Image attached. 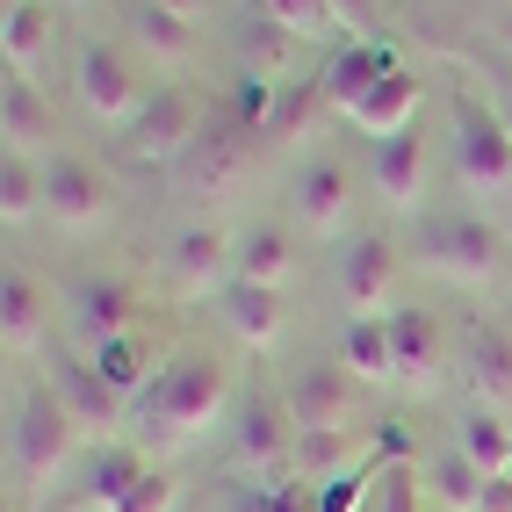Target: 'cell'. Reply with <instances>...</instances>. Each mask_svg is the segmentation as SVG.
Segmentation results:
<instances>
[{
  "label": "cell",
  "instance_id": "obj_1",
  "mask_svg": "<svg viewBox=\"0 0 512 512\" xmlns=\"http://www.w3.org/2000/svg\"><path fill=\"white\" fill-rule=\"evenodd\" d=\"M231 404V375L210 361V354H174L159 361V375L145 383L138 397V426H152L166 448H181V440H202Z\"/></svg>",
  "mask_w": 512,
  "mask_h": 512
},
{
  "label": "cell",
  "instance_id": "obj_2",
  "mask_svg": "<svg viewBox=\"0 0 512 512\" xmlns=\"http://www.w3.org/2000/svg\"><path fill=\"white\" fill-rule=\"evenodd\" d=\"M80 455V419L65 412V397L51 383H22L8 404V469L22 476V491H51Z\"/></svg>",
  "mask_w": 512,
  "mask_h": 512
},
{
  "label": "cell",
  "instance_id": "obj_3",
  "mask_svg": "<svg viewBox=\"0 0 512 512\" xmlns=\"http://www.w3.org/2000/svg\"><path fill=\"white\" fill-rule=\"evenodd\" d=\"M448 116H455V174H462V188L469 195H512V138H505L498 109L476 87H455Z\"/></svg>",
  "mask_w": 512,
  "mask_h": 512
},
{
  "label": "cell",
  "instance_id": "obj_4",
  "mask_svg": "<svg viewBox=\"0 0 512 512\" xmlns=\"http://www.w3.org/2000/svg\"><path fill=\"white\" fill-rule=\"evenodd\" d=\"M419 260L433 275H448L462 289H484L498 275V231L476 217V210H440L419 224Z\"/></svg>",
  "mask_w": 512,
  "mask_h": 512
},
{
  "label": "cell",
  "instance_id": "obj_5",
  "mask_svg": "<svg viewBox=\"0 0 512 512\" xmlns=\"http://www.w3.org/2000/svg\"><path fill=\"white\" fill-rule=\"evenodd\" d=\"M253 138H260V130H246L238 116H210V123L195 130V145L174 159L181 166V188L188 195H210V202L231 195L238 181L253 174Z\"/></svg>",
  "mask_w": 512,
  "mask_h": 512
},
{
  "label": "cell",
  "instance_id": "obj_6",
  "mask_svg": "<svg viewBox=\"0 0 512 512\" xmlns=\"http://www.w3.org/2000/svg\"><path fill=\"white\" fill-rule=\"evenodd\" d=\"M202 123H210V116H202V101L188 87H152L145 109L123 123V152L138 159V166H166V159H181L195 145Z\"/></svg>",
  "mask_w": 512,
  "mask_h": 512
},
{
  "label": "cell",
  "instance_id": "obj_7",
  "mask_svg": "<svg viewBox=\"0 0 512 512\" xmlns=\"http://www.w3.org/2000/svg\"><path fill=\"white\" fill-rule=\"evenodd\" d=\"M73 87H80V101H87L94 123H130V116L145 109L138 65H130V51L109 44V37H87V44L73 51Z\"/></svg>",
  "mask_w": 512,
  "mask_h": 512
},
{
  "label": "cell",
  "instance_id": "obj_8",
  "mask_svg": "<svg viewBox=\"0 0 512 512\" xmlns=\"http://www.w3.org/2000/svg\"><path fill=\"white\" fill-rule=\"evenodd\" d=\"M282 404H289L296 433H332V426H354L361 383H354L347 361H303V368H289Z\"/></svg>",
  "mask_w": 512,
  "mask_h": 512
},
{
  "label": "cell",
  "instance_id": "obj_9",
  "mask_svg": "<svg viewBox=\"0 0 512 512\" xmlns=\"http://www.w3.org/2000/svg\"><path fill=\"white\" fill-rule=\"evenodd\" d=\"M339 303H347L354 318H383V311H397V253H390V238L383 231H361V238H347L339 246Z\"/></svg>",
  "mask_w": 512,
  "mask_h": 512
},
{
  "label": "cell",
  "instance_id": "obj_10",
  "mask_svg": "<svg viewBox=\"0 0 512 512\" xmlns=\"http://www.w3.org/2000/svg\"><path fill=\"white\" fill-rule=\"evenodd\" d=\"M65 325H73V339L87 354L109 347V339L138 332V289H130L123 275H80L73 296H65Z\"/></svg>",
  "mask_w": 512,
  "mask_h": 512
},
{
  "label": "cell",
  "instance_id": "obj_11",
  "mask_svg": "<svg viewBox=\"0 0 512 512\" xmlns=\"http://www.w3.org/2000/svg\"><path fill=\"white\" fill-rule=\"evenodd\" d=\"M231 246H238V231H217V224H188L166 238V253H159V275L174 296H210L217 282H231Z\"/></svg>",
  "mask_w": 512,
  "mask_h": 512
},
{
  "label": "cell",
  "instance_id": "obj_12",
  "mask_svg": "<svg viewBox=\"0 0 512 512\" xmlns=\"http://www.w3.org/2000/svg\"><path fill=\"white\" fill-rule=\"evenodd\" d=\"M44 217L58 231H94L109 217V181L94 174V159H80V152H51L44 159Z\"/></svg>",
  "mask_w": 512,
  "mask_h": 512
},
{
  "label": "cell",
  "instance_id": "obj_13",
  "mask_svg": "<svg viewBox=\"0 0 512 512\" xmlns=\"http://www.w3.org/2000/svg\"><path fill=\"white\" fill-rule=\"evenodd\" d=\"M289 210H296V224L303 231H339L347 224V210H354V174H347V159H303V174L289 181Z\"/></svg>",
  "mask_w": 512,
  "mask_h": 512
},
{
  "label": "cell",
  "instance_id": "obj_14",
  "mask_svg": "<svg viewBox=\"0 0 512 512\" xmlns=\"http://www.w3.org/2000/svg\"><path fill=\"white\" fill-rule=\"evenodd\" d=\"M51 390L65 397V412L80 419V433H116L123 412H130V397H123L87 354H80V361H65V368H51Z\"/></svg>",
  "mask_w": 512,
  "mask_h": 512
},
{
  "label": "cell",
  "instance_id": "obj_15",
  "mask_svg": "<svg viewBox=\"0 0 512 512\" xmlns=\"http://www.w3.org/2000/svg\"><path fill=\"white\" fill-rule=\"evenodd\" d=\"M44 325H51V311H44V282L29 275V267L8 260V275H0V347H8V361L37 354V347H44Z\"/></svg>",
  "mask_w": 512,
  "mask_h": 512
},
{
  "label": "cell",
  "instance_id": "obj_16",
  "mask_svg": "<svg viewBox=\"0 0 512 512\" xmlns=\"http://www.w3.org/2000/svg\"><path fill=\"white\" fill-rule=\"evenodd\" d=\"M390 65H397V58H390L383 44H375V37H354L347 51H332V65L318 73V87H325V109H339V116H354L361 101L375 94V80L390 73Z\"/></svg>",
  "mask_w": 512,
  "mask_h": 512
},
{
  "label": "cell",
  "instance_id": "obj_17",
  "mask_svg": "<svg viewBox=\"0 0 512 512\" xmlns=\"http://www.w3.org/2000/svg\"><path fill=\"white\" fill-rule=\"evenodd\" d=\"M390 354H397V383L433 390L440 383V325H433V311L397 303V311H390Z\"/></svg>",
  "mask_w": 512,
  "mask_h": 512
},
{
  "label": "cell",
  "instance_id": "obj_18",
  "mask_svg": "<svg viewBox=\"0 0 512 512\" xmlns=\"http://www.w3.org/2000/svg\"><path fill=\"white\" fill-rule=\"evenodd\" d=\"M462 375L491 412H505L512 404V332L505 325H469L462 332Z\"/></svg>",
  "mask_w": 512,
  "mask_h": 512
},
{
  "label": "cell",
  "instance_id": "obj_19",
  "mask_svg": "<svg viewBox=\"0 0 512 512\" xmlns=\"http://www.w3.org/2000/svg\"><path fill=\"white\" fill-rule=\"evenodd\" d=\"M238 462L246 469H282L296 462V419L275 397H246V419H238Z\"/></svg>",
  "mask_w": 512,
  "mask_h": 512
},
{
  "label": "cell",
  "instance_id": "obj_20",
  "mask_svg": "<svg viewBox=\"0 0 512 512\" xmlns=\"http://www.w3.org/2000/svg\"><path fill=\"white\" fill-rule=\"evenodd\" d=\"M347 123L361 130V138H375V145L397 138V130H412L419 123V73H412V65H390V73L375 80V94L361 101Z\"/></svg>",
  "mask_w": 512,
  "mask_h": 512
},
{
  "label": "cell",
  "instance_id": "obj_21",
  "mask_svg": "<svg viewBox=\"0 0 512 512\" xmlns=\"http://www.w3.org/2000/svg\"><path fill=\"white\" fill-rule=\"evenodd\" d=\"M231 275L282 289L296 275V231L289 224H246V231H238V246H231Z\"/></svg>",
  "mask_w": 512,
  "mask_h": 512
},
{
  "label": "cell",
  "instance_id": "obj_22",
  "mask_svg": "<svg viewBox=\"0 0 512 512\" xmlns=\"http://www.w3.org/2000/svg\"><path fill=\"white\" fill-rule=\"evenodd\" d=\"M368 174H375V195H383L390 210H412L419 188H426V138H419V123L375 145V166H368Z\"/></svg>",
  "mask_w": 512,
  "mask_h": 512
},
{
  "label": "cell",
  "instance_id": "obj_23",
  "mask_svg": "<svg viewBox=\"0 0 512 512\" xmlns=\"http://www.w3.org/2000/svg\"><path fill=\"white\" fill-rule=\"evenodd\" d=\"M145 476H152V469H145L138 448H123V440H101V448L87 455V512H116V505H130Z\"/></svg>",
  "mask_w": 512,
  "mask_h": 512
},
{
  "label": "cell",
  "instance_id": "obj_24",
  "mask_svg": "<svg viewBox=\"0 0 512 512\" xmlns=\"http://www.w3.org/2000/svg\"><path fill=\"white\" fill-rule=\"evenodd\" d=\"M130 37L159 65H188L195 58V15L166 8V0H130Z\"/></svg>",
  "mask_w": 512,
  "mask_h": 512
},
{
  "label": "cell",
  "instance_id": "obj_25",
  "mask_svg": "<svg viewBox=\"0 0 512 512\" xmlns=\"http://www.w3.org/2000/svg\"><path fill=\"white\" fill-rule=\"evenodd\" d=\"M224 325L231 339H246V347H275L282 339V289H267V282H224Z\"/></svg>",
  "mask_w": 512,
  "mask_h": 512
},
{
  "label": "cell",
  "instance_id": "obj_26",
  "mask_svg": "<svg viewBox=\"0 0 512 512\" xmlns=\"http://www.w3.org/2000/svg\"><path fill=\"white\" fill-rule=\"evenodd\" d=\"M375 448L354 433V426H332V433H296V476L303 484H332L347 469H368Z\"/></svg>",
  "mask_w": 512,
  "mask_h": 512
},
{
  "label": "cell",
  "instance_id": "obj_27",
  "mask_svg": "<svg viewBox=\"0 0 512 512\" xmlns=\"http://www.w3.org/2000/svg\"><path fill=\"white\" fill-rule=\"evenodd\" d=\"M296 44H303V37H289V29H282L275 15L260 8L253 22H238V73H253V80H275V87H282V80H296V73H289Z\"/></svg>",
  "mask_w": 512,
  "mask_h": 512
},
{
  "label": "cell",
  "instance_id": "obj_28",
  "mask_svg": "<svg viewBox=\"0 0 512 512\" xmlns=\"http://www.w3.org/2000/svg\"><path fill=\"white\" fill-rule=\"evenodd\" d=\"M0 130H8L15 152H44L51 145V101H44V87L29 73H8V87H0Z\"/></svg>",
  "mask_w": 512,
  "mask_h": 512
},
{
  "label": "cell",
  "instance_id": "obj_29",
  "mask_svg": "<svg viewBox=\"0 0 512 512\" xmlns=\"http://www.w3.org/2000/svg\"><path fill=\"white\" fill-rule=\"evenodd\" d=\"M339 361L354 368V383L375 390V383H397V354H390V311L383 318H354L339 332Z\"/></svg>",
  "mask_w": 512,
  "mask_h": 512
},
{
  "label": "cell",
  "instance_id": "obj_30",
  "mask_svg": "<svg viewBox=\"0 0 512 512\" xmlns=\"http://www.w3.org/2000/svg\"><path fill=\"white\" fill-rule=\"evenodd\" d=\"M51 44V8L44 0H0V51H8V73H29Z\"/></svg>",
  "mask_w": 512,
  "mask_h": 512
},
{
  "label": "cell",
  "instance_id": "obj_31",
  "mask_svg": "<svg viewBox=\"0 0 512 512\" xmlns=\"http://www.w3.org/2000/svg\"><path fill=\"white\" fill-rule=\"evenodd\" d=\"M0 217L8 224H29L44 217V159L37 152H0Z\"/></svg>",
  "mask_w": 512,
  "mask_h": 512
},
{
  "label": "cell",
  "instance_id": "obj_32",
  "mask_svg": "<svg viewBox=\"0 0 512 512\" xmlns=\"http://www.w3.org/2000/svg\"><path fill=\"white\" fill-rule=\"evenodd\" d=\"M455 448L484 469V476H512V426H505V412H491V404L455 426Z\"/></svg>",
  "mask_w": 512,
  "mask_h": 512
},
{
  "label": "cell",
  "instance_id": "obj_33",
  "mask_svg": "<svg viewBox=\"0 0 512 512\" xmlns=\"http://www.w3.org/2000/svg\"><path fill=\"white\" fill-rule=\"evenodd\" d=\"M87 361H94L101 375H109V383H116L130 404H138V397H145V383L159 375V361H152V347H145L138 332H123V339H109V347H94Z\"/></svg>",
  "mask_w": 512,
  "mask_h": 512
},
{
  "label": "cell",
  "instance_id": "obj_34",
  "mask_svg": "<svg viewBox=\"0 0 512 512\" xmlns=\"http://www.w3.org/2000/svg\"><path fill=\"white\" fill-rule=\"evenodd\" d=\"M318 101H325L318 80H282L275 87V109H267V123H260V145H296V130L311 123Z\"/></svg>",
  "mask_w": 512,
  "mask_h": 512
},
{
  "label": "cell",
  "instance_id": "obj_35",
  "mask_svg": "<svg viewBox=\"0 0 512 512\" xmlns=\"http://www.w3.org/2000/svg\"><path fill=\"white\" fill-rule=\"evenodd\" d=\"M426 484H433V498L448 505V512H476V498H484V484H491V476L476 469L462 448H448V455L433 462V476H426Z\"/></svg>",
  "mask_w": 512,
  "mask_h": 512
},
{
  "label": "cell",
  "instance_id": "obj_36",
  "mask_svg": "<svg viewBox=\"0 0 512 512\" xmlns=\"http://www.w3.org/2000/svg\"><path fill=\"white\" fill-rule=\"evenodd\" d=\"M260 8L275 15L289 37H303V44H311V37H332V29H339V8H332V0H260Z\"/></svg>",
  "mask_w": 512,
  "mask_h": 512
},
{
  "label": "cell",
  "instance_id": "obj_37",
  "mask_svg": "<svg viewBox=\"0 0 512 512\" xmlns=\"http://www.w3.org/2000/svg\"><path fill=\"white\" fill-rule=\"evenodd\" d=\"M375 512H426V498H419V469H412V462H397V469L375 476Z\"/></svg>",
  "mask_w": 512,
  "mask_h": 512
},
{
  "label": "cell",
  "instance_id": "obj_38",
  "mask_svg": "<svg viewBox=\"0 0 512 512\" xmlns=\"http://www.w3.org/2000/svg\"><path fill=\"white\" fill-rule=\"evenodd\" d=\"M260 512H325V505H318V484H303V476H296V484H275V491H267Z\"/></svg>",
  "mask_w": 512,
  "mask_h": 512
},
{
  "label": "cell",
  "instance_id": "obj_39",
  "mask_svg": "<svg viewBox=\"0 0 512 512\" xmlns=\"http://www.w3.org/2000/svg\"><path fill=\"white\" fill-rule=\"evenodd\" d=\"M116 512H174V476H145V484H138V498H130V505H116Z\"/></svg>",
  "mask_w": 512,
  "mask_h": 512
},
{
  "label": "cell",
  "instance_id": "obj_40",
  "mask_svg": "<svg viewBox=\"0 0 512 512\" xmlns=\"http://www.w3.org/2000/svg\"><path fill=\"white\" fill-rule=\"evenodd\" d=\"M476 512H512V476H491L484 498H476Z\"/></svg>",
  "mask_w": 512,
  "mask_h": 512
},
{
  "label": "cell",
  "instance_id": "obj_41",
  "mask_svg": "<svg viewBox=\"0 0 512 512\" xmlns=\"http://www.w3.org/2000/svg\"><path fill=\"white\" fill-rule=\"evenodd\" d=\"M332 8H339V22H347V29H361V22H375V8H368V0H332Z\"/></svg>",
  "mask_w": 512,
  "mask_h": 512
},
{
  "label": "cell",
  "instance_id": "obj_42",
  "mask_svg": "<svg viewBox=\"0 0 512 512\" xmlns=\"http://www.w3.org/2000/svg\"><path fill=\"white\" fill-rule=\"evenodd\" d=\"M491 109H498V123H505V138H512V80H505V87L491 94Z\"/></svg>",
  "mask_w": 512,
  "mask_h": 512
},
{
  "label": "cell",
  "instance_id": "obj_43",
  "mask_svg": "<svg viewBox=\"0 0 512 512\" xmlns=\"http://www.w3.org/2000/svg\"><path fill=\"white\" fill-rule=\"evenodd\" d=\"M166 8H181V15H202V8H210V0H166Z\"/></svg>",
  "mask_w": 512,
  "mask_h": 512
}]
</instances>
